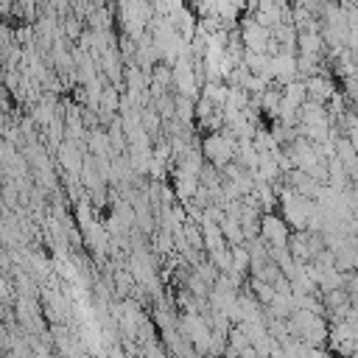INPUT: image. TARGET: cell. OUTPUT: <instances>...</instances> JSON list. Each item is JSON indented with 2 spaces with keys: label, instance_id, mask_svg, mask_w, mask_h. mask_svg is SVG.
Listing matches in <instances>:
<instances>
[{
  "label": "cell",
  "instance_id": "6da1fadb",
  "mask_svg": "<svg viewBox=\"0 0 358 358\" xmlns=\"http://www.w3.org/2000/svg\"><path fill=\"white\" fill-rule=\"evenodd\" d=\"M313 207H316L313 199H308V196L291 190L288 185H282V187L277 190V213L282 215V221H285L291 229H305L308 215L313 213Z\"/></svg>",
  "mask_w": 358,
  "mask_h": 358
},
{
  "label": "cell",
  "instance_id": "7a4b0ae2",
  "mask_svg": "<svg viewBox=\"0 0 358 358\" xmlns=\"http://www.w3.org/2000/svg\"><path fill=\"white\" fill-rule=\"evenodd\" d=\"M199 148H201V154H204L207 162H213L215 168H221V165H227V162L235 157L238 140L221 126V129H215V131H204V134L199 137Z\"/></svg>",
  "mask_w": 358,
  "mask_h": 358
},
{
  "label": "cell",
  "instance_id": "3957f363",
  "mask_svg": "<svg viewBox=\"0 0 358 358\" xmlns=\"http://www.w3.org/2000/svg\"><path fill=\"white\" fill-rule=\"evenodd\" d=\"M257 235H260V241L266 246H285L288 235H291V227L282 221V215L277 210H268V213H260Z\"/></svg>",
  "mask_w": 358,
  "mask_h": 358
},
{
  "label": "cell",
  "instance_id": "277c9868",
  "mask_svg": "<svg viewBox=\"0 0 358 358\" xmlns=\"http://www.w3.org/2000/svg\"><path fill=\"white\" fill-rule=\"evenodd\" d=\"M84 154H87V148L81 143L64 137L59 143V148L53 151V165H56L59 173H78L81 171V162H84Z\"/></svg>",
  "mask_w": 358,
  "mask_h": 358
},
{
  "label": "cell",
  "instance_id": "5b68a950",
  "mask_svg": "<svg viewBox=\"0 0 358 358\" xmlns=\"http://www.w3.org/2000/svg\"><path fill=\"white\" fill-rule=\"evenodd\" d=\"M238 34H241V42H243L246 50L266 53V45H268L271 34H268V28H263L260 22H255L252 14H241L238 17Z\"/></svg>",
  "mask_w": 358,
  "mask_h": 358
},
{
  "label": "cell",
  "instance_id": "8992f818",
  "mask_svg": "<svg viewBox=\"0 0 358 358\" xmlns=\"http://www.w3.org/2000/svg\"><path fill=\"white\" fill-rule=\"evenodd\" d=\"M268 73H271V81L280 87L291 78H296V53H282L277 50L274 56H268Z\"/></svg>",
  "mask_w": 358,
  "mask_h": 358
},
{
  "label": "cell",
  "instance_id": "52a82bcc",
  "mask_svg": "<svg viewBox=\"0 0 358 358\" xmlns=\"http://www.w3.org/2000/svg\"><path fill=\"white\" fill-rule=\"evenodd\" d=\"M302 81H305L308 98L322 101V103H327V101L333 98V92L338 90V81H336L333 76H327V73H313V76H308V78H302Z\"/></svg>",
  "mask_w": 358,
  "mask_h": 358
},
{
  "label": "cell",
  "instance_id": "ba28073f",
  "mask_svg": "<svg viewBox=\"0 0 358 358\" xmlns=\"http://www.w3.org/2000/svg\"><path fill=\"white\" fill-rule=\"evenodd\" d=\"M296 53L324 59V42L319 31H296Z\"/></svg>",
  "mask_w": 358,
  "mask_h": 358
},
{
  "label": "cell",
  "instance_id": "9c48e42d",
  "mask_svg": "<svg viewBox=\"0 0 358 358\" xmlns=\"http://www.w3.org/2000/svg\"><path fill=\"white\" fill-rule=\"evenodd\" d=\"M227 90H229V87H227L221 78H207V81H201L199 95L207 98L213 106H224V101H227Z\"/></svg>",
  "mask_w": 358,
  "mask_h": 358
},
{
  "label": "cell",
  "instance_id": "30bf717a",
  "mask_svg": "<svg viewBox=\"0 0 358 358\" xmlns=\"http://www.w3.org/2000/svg\"><path fill=\"white\" fill-rule=\"evenodd\" d=\"M173 117L182 123H193L196 120V98L173 92Z\"/></svg>",
  "mask_w": 358,
  "mask_h": 358
},
{
  "label": "cell",
  "instance_id": "8fae6325",
  "mask_svg": "<svg viewBox=\"0 0 358 358\" xmlns=\"http://www.w3.org/2000/svg\"><path fill=\"white\" fill-rule=\"evenodd\" d=\"M280 95H282V101H288L291 106H299V103L308 98V92H305V81H302V78H291V81L280 84Z\"/></svg>",
  "mask_w": 358,
  "mask_h": 358
},
{
  "label": "cell",
  "instance_id": "7c38bea8",
  "mask_svg": "<svg viewBox=\"0 0 358 358\" xmlns=\"http://www.w3.org/2000/svg\"><path fill=\"white\" fill-rule=\"evenodd\" d=\"M229 268L238 274H249V249L246 243H229Z\"/></svg>",
  "mask_w": 358,
  "mask_h": 358
},
{
  "label": "cell",
  "instance_id": "4fadbf2b",
  "mask_svg": "<svg viewBox=\"0 0 358 358\" xmlns=\"http://www.w3.org/2000/svg\"><path fill=\"white\" fill-rule=\"evenodd\" d=\"M218 227H221V235H224L227 243H241V241H246V238H243V229H241V221H238L235 215H224V218L218 221Z\"/></svg>",
  "mask_w": 358,
  "mask_h": 358
},
{
  "label": "cell",
  "instance_id": "5bb4252c",
  "mask_svg": "<svg viewBox=\"0 0 358 358\" xmlns=\"http://www.w3.org/2000/svg\"><path fill=\"white\" fill-rule=\"evenodd\" d=\"M59 25H62L64 39H70V42H76V39L81 36V31H84V20H78L76 14H64V17H59Z\"/></svg>",
  "mask_w": 358,
  "mask_h": 358
},
{
  "label": "cell",
  "instance_id": "9a60e30c",
  "mask_svg": "<svg viewBox=\"0 0 358 358\" xmlns=\"http://www.w3.org/2000/svg\"><path fill=\"white\" fill-rule=\"evenodd\" d=\"M322 3H327V0H322Z\"/></svg>",
  "mask_w": 358,
  "mask_h": 358
}]
</instances>
